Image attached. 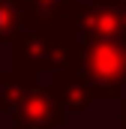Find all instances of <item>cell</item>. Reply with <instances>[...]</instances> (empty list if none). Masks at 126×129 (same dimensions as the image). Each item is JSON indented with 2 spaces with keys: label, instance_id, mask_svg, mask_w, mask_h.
<instances>
[{
  "label": "cell",
  "instance_id": "obj_1",
  "mask_svg": "<svg viewBox=\"0 0 126 129\" xmlns=\"http://www.w3.org/2000/svg\"><path fill=\"white\" fill-rule=\"evenodd\" d=\"M75 69L96 99H117L126 87V39H75Z\"/></svg>",
  "mask_w": 126,
  "mask_h": 129
},
{
  "label": "cell",
  "instance_id": "obj_2",
  "mask_svg": "<svg viewBox=\"0 0 126 129\" xmlns=\"http://www.w3.org/2000/svg\"><path fill=\"white\" fill-rule=\"evenodd\" d=\"M75 39H126V6L90 0L75 12Z\"/></svg>",
  "mask_w": 126,
  "mask_h": 129
},
{
  "label": "cell",
  "instance_id": "obj_3",
  "mask_svg": "<svg viewBox=\"0 0 126 129\" xmlns=\"http://www.w3.org/2000/svg\"><path fill=\"white\" fill-rule=\"evenodd\" d=\"M9 117H12V129H63L66 123V111L57 105L51 87L39 81L30 84L27 96Z\"/></svg>",
  "mask_w": 126,
  "mask_h": 129
},
{
  "label": "cell",
  "instance_id": "obj_4",
  "mask_svg": "<svg viewBox=\"0 0 126 129\" xmlns=\"http://www.w3.org/2000/svg\"><path fill=\"white\" fill-rule=\"evenodd\" d=\"M48 87H51L57 105H60L66 114H81V111H87V108L96 102L90 84L84 81V75H81L78 69L51 72V84H48Z\"/></svg>",
  "mask_w": 126,
  "mask_h": 129
},
{
  "label": "cell",
  "instance_id": "obj_5",
  "mask_svg": "<svg viewBox=\"0 0 126 129\" xmlns=\"http://www.w3.org/2000/svg\"><path fill=\"white\" fill-rule=\"evenodd\" d=\"M75 12L78 0H27V18L39 30H54V27H75Z\"/></svg>",
  "mask_w": 126,
  "mask_h": 129
},
{
  "label": "cell",
  "instance_id": "obj_6",
  "mask_svg": "<svg viewBox=\"0 0 126 129\" xmlns=\"http://www.w3.org/2000/svg\"><path fill=\"white\" fill-rule=\"evenodd\" d=\"M36 81V72H27V69H9V72H0V111L3 114H12L21 99L27 96L30 84Z\"/></svg>",
  "mask_w": 126,
  "mask_h": 129
},
{
  "label": "cell",
  "instance_id": "obj_7",
  "mask_svg": "<svg viewBox=\"0 0 126 129\" xmlns=\"http://www.w3.org/2000/svg\"><path fill=\"white\" fill-rule=\"evenodd\" d=\"M27 0H0V42H12L27 30Z\"/></svg>",
  "mask_w": 126,
  "mask_h": 129
},
{
  "label": "cell",
  "instance_id": "obj_8",
  "mask_svg": "<svg viewBox=\"0 0 126 129\" xmlns=\"http://www.w3.org/2000/svg\"><path fill=\"white\" fill-rule=\"evenodd\" d=\"M117 129H126V99H120V126Z\"/></svg>",
  "mask_w": 126,
  "mask_h": 129
},
{
  "label": "cell",
  "instance_id": "obj_9",
  "mask_svg": "<svg viewBox=\"0 0 126 129\" xmlns=\"http://www.w3.org/2000/svg\"><path fill=\"white\" fill-rule=\"evenodd\" d=\"M114 3H120V6H126V0H114Z\"/></svg>",
  "mask_w": 126,
  "mask_h": 129
}]
</instances>
